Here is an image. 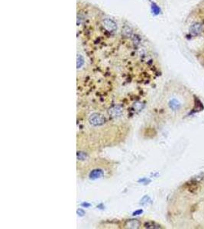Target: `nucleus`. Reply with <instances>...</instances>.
Masks as SVG:
<instances>
[{
  "label": "nucleus",
  "instance_id": "f03ea898",
  "mask_svg": "<svg viewBox=\"0 0 204 229\" xmlns=\"http://www.w3.org/2000/svg\"><path fill=\"white\" fill-rule=\"evenodd\" d=\"M100 117V115L99 114H93V116L91 117V123H93V124H100L103 123V121H104L103 118H101L100 119H99V118Z\"/></svg>",
  "mask_w": 204,
  "mask_h": 229
},
{
  "label": "nucleus",
  "instance_id": "f257e3e1",
  "mask_svg": "<svg viewBox=\"0 0 204 229\" xmlns=\"http://www.w3.org/2000/svg\"><path fill=\"white\" fill-rule=\"evenodd\" d=\"M187 23L186 38L193 45L192 51L204 67V0H200L191 10Z\"/></svg>",
  "mask_w": 204,
  "mask_h": 229
}]
</instances>
